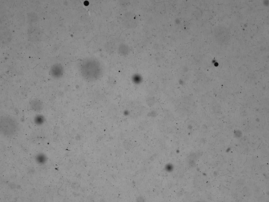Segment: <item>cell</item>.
Segmentation results:
<instances>
[{
	"instance_id": "obj_1",
	"label": "cell",
	"mask_w": 269,
	"mask_h": 202,
	"mask_svg": "<svg viewBox=\"0 0 269 202\" xmlns=\"http://www.w3.org/2000/svg\"><path fill=\"white\" fill-rule=\"evenodd\" d=\"M18 124L14 118L8 116L1 117L0 120V129L2 134L8 137L15 135L18 130Z\"/></svg>"
},
{
	"instance_id": "obj_6",
	"label": "cell",
	"mask_w": 269,
	"mask_h": 202,
	"mask_svg": "<svg viewBox=\"0 0 269 202\" xmlns=\"http://www.w3.org/2000/svg\"><path fill=\"white\" fill-rule=\"evenodd\" d=\"M154 99L152 97H150L148 98L147 99L146 102L147 103L149 106H152L154 103Z\"/></svg>"
},
{
	"instance_id": "obj_5",
	"label": "cell",
	"mask_w": 269,
	"mask_h": 202,
	"mask_svg": "<svg viewBox=\"0 0 269 202\" xmlns=\"http://www.w3.org/2000/svg\"><path fill=\"white\" fill-rule=\"evenodd\" d=\"M132 78L134 82L136 84H138L142 80L141 76L138 75H134Z\"/></svg>"
},
{
	"instance_id": "obj_4",
	"label": "cell",
	"mask_w": 269,
	"mask_h": 202,
	"mask_svg": "<svg viewBox=\"0 0 269 202\" xmlns=\"http://www.w3.org/2000/svg\"><path fill=\"white\" fill-rule=\"evenodd\" d=\"M52 71L54 75L59 76L62 73V68L60 66H56L53 67Z\"/></svg>"
},
{
	"instance_id": "obj_3",
	"label": "cell",
	"mask_w": 269,
	"mask_h": 202,
	"mask_svg": "<svg viewBox=\"0 0 269 202\" xmlns=\"http://www.w3.org/2000/svg\"><path fill=\"white\" fill-rule=\"evenodd\" d=\"M30 110H34L36 111H40L42 108V105L40 101L37 99L31 100L30 103Z\"/></svg>"
},
{
	"instance_id": "obj_7",
	"label": "cell",
	"mask_w": 269,
	"mask_h": 202,
	"mask_svg": "<svg viewBox=\"0 0 269 202\" xmlns=\"http://www.w3.org/2000/svg\"><path fill=\"white\" fill-rule=\"evenodd\" d=\"M84 5L86 6H88L89 4V3L87 1H86L84 3Z\"/></svg>"
},
{
	"instance_id": "obj_2",
	"label": "cell",
	"mask_w": 269,
	"mask_h": 202,
	"mask_svg": "<svg viewBox=\"0 0 269 202\" xmlns=\"http://www.w3.org/2000/svg\"><path fill=\"white\" fill-rule=\"evenodd\" d=\"M79 67L81 74L87 80H96L101 74L100 65H83Z\"/></svg>"
}]
</instances>
